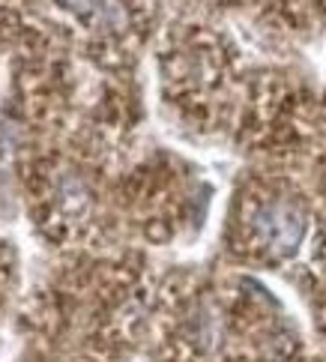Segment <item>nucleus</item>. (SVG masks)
<instances>
[{
  "mask_svg": "<svg viewBox=\"0 0 326 362\" xmlns=\"http://www.w3.org/2000/svg\"><path fill=\"white\" fill-rule=\"evenodd\" d=\"M255 230L276 255H293L305 237V216L291 204H267L255 213Z\"/></svg>",
  "mask_w": 326,
  "mask_h": 362,
  "instance_id": "nucleus-1",
  "label": "nucleus"
},
{
  "mask_svg": "<svg viewBox=\"0 0 326 362\" xmlns=\"http://www.w3.org/2000/svg\"><path fill=\"white\" fill-rule=\"evenodd\" d=\"M192 339H194L198 347H204V351L216 347V341H219V320L210 312H201L198 317L192 320Z\"/></svg>",
  "mask_w": 326,
  "mask_h": 362,
  "instance_id": "nucleus-2",
  "label": "nucleus"
},
{
  "mask_svg": "<svg viewBox=\"0 0 326 362\" xmlns=\"http://www.w3.org/2000/svg\"><path fill=\"white\" fill-rule=\"evenodd\" d=\"M60 195H63V204H66L69 210H81L84 201H87V192L81 186V180H75V177H63Z\"/></svg>",
  "mask_w": 326,
  "mask_h": 362,
  "instance_id": "nucleus-3",
  "label": "nucleus"
},
{
  "mask_svg": "<svg viewBox=\"0 0 326 362\" xmlns=\"http://www.w3.org/2000/svg\"><path fill=\"white\" fill-rule=\"evenodd\" d=\"M99 24H102V28H108V30L123 28V24H126L123 6L117 4V0H105V4H102V9H99Z\"/></svg>",
  "mask_w": 326,
  "mask_h": 362,
  "instance_id": "nucleus-4",
  "label": "nucleus"
},
{
  "mask_svg": "<svg viewBox=\"0 0 326 362\" xmlns=\"http://www.w3.org/2000/svg\"><path fill=\"white\" fill-rule=\"evenodd\" d=\"M66 6L75 9V12H87L90 6H93V0H66Z\"/></svg>",
  "mask_w": 326,
  "mask_h": 362,
  "instance_id": "nucleus-5",
  "label": "nucleus"
}]
</instances>
